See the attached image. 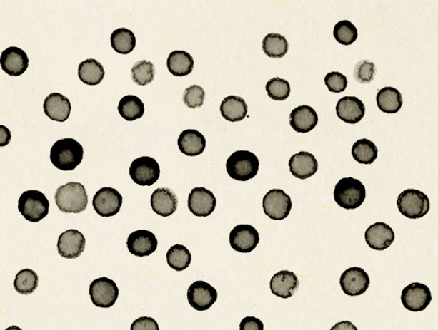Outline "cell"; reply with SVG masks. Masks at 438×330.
Masks as SVG:
<instances>
[{"label":"cell","mask_w":438,"mask_h":330,"mask_svg":"<svg viewBox=\"0 0 438 330\" xmlns=\"http://www.w3.org/2000/svg\"><path fill=\"white\" fill-rule=\"evenodd\" d=\"M19 210L26 220L37 223L49 215V201L42 192L30 190L20 195Z\"/></svg>","instance_id":"cell-5"},{"label":"cell","mask_w":438,"mask_h":330,"mask_svg":"<svg viewBox=\"0 0 438 330\" xmlns=\"http://www.w3.org/2000/svg\"><path fill=\"white\" fill-rule=\"evenodd\" d=\"M268 96L276 101H284L291 93V86L289 81L280 78H272L265 86Z\"/></svg>","instance_id":"cell-39"},{"label":"cell","mask_w":438,"mask_h":330,"mask_svg":"<svg viewBox=\"0 0 438 330\" xmlns=\"http://www.w3.org/2000/svg\"><path fill=\"white\" fill-rule=\"evenodd\" d=\"M331 330H358V329L349 321H343L332 326Z\"/></svg>","instance_id":"cell-46"},{"label":"cell","mask_w":438,"mask_h":330,"mask_svg":"<svg viewBox=\"0 0 438 330\" xmlns=\"http://www.w3.org/2000/svg\"><path fill=\"white\" fill-rule=\"evenodd\" d=\"M0 66L6 74L19 77L24 74L28 69V55L21 48L10 46L2 52L0 56Z\"/></svg>","instance_id":"cell-17"},{"label":"cell","mask_w":438,"mask_h":330,"mask_svg":"<svg viewBox=\"0 0 438 330\" xmlns=\"http://www.w3.org/2000/svg\"><path fill=\"white\" fill-rule=\"evenodd\" d=\"M154 212L162 217H169L176 212L178 200L174 191L168 188L156 189L151 197Z\"/></svg>","instance_id":"cell-24"},{"label":"cell","mask_w":438,"mask_h":330,"mask_svg":"<svg viewBox=\"0 0 438 330\" xmlns=\"http://www.w3.org/2000/svg\"><path fill=\"white\" fill-rule=\"evenodd\" d=\"M402 302L408 311H423L432 302L431 290L422 283H411L402 290Z\"/></svg>","instance_id":"cell-11"},{"label":"cell","mask_w":438,"mask_h":330,"mask_svg":"<svg viewBox=\"0 0 438 330\" xmlns=\"http://www.w3.org/2000/svg\"><path fill=\"white\" fill-rule=\"evenodd\" d=\"M167 67L169 73L175 77H185L194 70V60L186 51H172L168 57Z\"/></svg>","instance_id":"cell-29"},{"label":"cell","mask_w":438,"mask_h":330,"mask_svg":"<svg viewBox=\"0 0 438 330\" xmlns=\"http://www.w3.org/2000/svg\"><path fill=\"white\" fill-rule=\"evenodd\" d=\"M291 197L283 190L273 189L264 195L262 207L265 215L273 220L287 218L292 210Z\"/></svg>","instance_id":"cell-9"},{"label":"cell","mask_w":438,"mask_h":330,"mask_svg":"<svg viewBox=\"0 0 438 330\" xmlns=\"http://www.w3.org/2000/svg\"><path fill=\"white\" fill-rule=\"evenodd\" d=\"M218 299V292L209 283L198 280L192 283L188 290L189 305L198 311H207Z\"/></svg>","instance_id":"cell-12"},{"label":"cell","mask_w":438,"mask_h":330,"mask_svg":"<svg viewBox=\"0 0 438 330\" xmlns=\"http://www.w3.org/2000/svg\"><path fill=\"white\" fill-rule=\"evenodd\" d=\"M352 154L353 159L361 165H372L378 158V148L370 140L361 139L353 145Z\"/></svg>","instance_id":"cell-34"},{"label":"cell","mask_w":438,"mask_h":330,"mask_svg":"<svg viewBox=\"0 0 438 330\" xmlns=\"http://www.w3.org/2000/svg\"><path fill=\"white\" fill-rule=\"evenodd\" d=\"M154 75H156V68L151 61H139L133 66L132 78L137 86H145L153 83Z\"/></svg>","instance_id":"cell-37"},{"label":"cell","mask_w":438,"mask_h":330,"mask_svg":"<svg viewBox=\"0 0 438 330\" xmlns=\"http://www.w3.org/2000/svg\"><path fill=\"white\" fill-rule=\"evenodd\" d=\"M124 198L116 189L104 187L93 197V208L101 217H112L121 209Z\"/></svg>","instance_id":"cell-10"},{"label":"cell","mask_w":438,"mask_h":330,"mask_svg":"<svg viewBox=\"0 0 438 330\" xmlns=\"http://www.w3.org/2000/svg\"><path fill=\"white\" fill-rule=\"evenodd\" d=\"M376 101L379 110L387 115L399 112L404 104L401 92L393 87H384L379 90L377 93Z\"/></svg>","instance_id":"cell-27"},{"label":"cell","mask_w":438,"mask_h":330,"mask_svg":"<svg viewBox=\"0 0 438 330\" xmlns=\"http://www.w3.org/2000/svg\"><path fill=\"white\" fill-rule=\"evenodd\" d=\"M11 134L10 130L5 125H0V148L10 144Z\"/></svg>","instance_id":"cell-45"},{"label":"cell","mask_w":438,"mask_h":330,"mask_svg":"<svg viewBox=\"0 0 438 330\" xmlns=\"http://www.w3.org/2000/svg\"><path fill=\"white\" fill-rule=\"evenodd\" d=\"M334 36L341 45H352L358 38L357 28L349 20H342L334 26Z\"/></svg>","instance_id":"cell-38"},{"label":"cell","mask_w":438,"mask_h":330,"mask_svg":"<svg viewBox=\"0 0 438 330\" xmlns=\"http://www.w3.org/2000/svg\"><path fill=\"white\" fill-rule=\"evenodd\" d=\"M259 160L252 152L239 150L230 155L227 160V171L232 179L247 181L258 174Z\"/></svg>","instance_id":"cell-4"},{"label":"cell","mask_w":438,"mask_h":330,"mask_svg":"<svg viewBox=\"0 0 438 330\" xmlns=\"http://www.w3.org/2000/svg\"><path fill=\"white\" fill-rule=\"evenodd\" d=\"M397 206L399 212L409 219L424 217L430 210L427 195L416 189H407L399 194Z\"/></svg>","instance_id":"cell-6"},{"label":"cell","mask_w":438,"mask_h":330,"mask_svg":"<svg viewBox=\"0 0 438 330\" xmlns=\"http://www.w3.org/2000/svg\"><path fill=\"white\" fill-rule=\"evenodd\" d=\"M169 267L177 272L186 270L191 264V253L185 245L175 244L167 252Z\"/></svg>","instance_id":"cell-35"},{"label":"cell","mask_w":438,"mask_h":330,"mask_svg":"<svg viewBox=\"0 0 438 330\" xmlns=\"http://www.w3.org/2000/svg\"><path fill=\"white\" fill-rule=\"evenodd\" d=\"M229 242L237 252H252L259 242L258 230L250 225H238L230 232Z\"/></svg>","instance_id":"cell-14"},{"label":"cell","mask_w":438,"mask_h":330,"mask_svg":"<svg viewBox=\"0 0 438 330\" xmlns=\"http://www.w3.org/2000/svg\"><path fill=\"white\" fill-rule=\"evenodd\" d=\"M206 98V92L199 86H191L185 90L183 95L184 104L189 109L202 107Z\"/></svg>","instance_id":"cell-40"},{"label":"cell","mask_w":438,"mask_h":330,"mask_svg":"<svg viewBox=\"0 0 438 330\" xmlns=\"http://www.w3.org/2000/svg\"><path fill=\"white\" fill-rule=\"evenodd\" d=\"M342 291L347 296L357 297L366 293L369 288V274L360 267H350L340 277Z\"/></svg>","instance_id":"cell-13"},{"label":"cell","mask_w":438,"mask_h":330,"mask_svg":"<svg viewBox=\"0 0 438 330\" xmlns=\"http://www.w3.org/2000/svg\"><path fill=\"white\" fill-rule=\"evenodd\" d=\"M220 110L222 116L227 121L239 122L247 118L248 107L244 98L229 96L222 101Z\"/></svg>","instance_id":"cell-28"},{"label":"cell","mask_w":438,"mask_h":330,"mask_svg":"<svg viewBox=\"0 0 438 330\" xmlns=\"http://www.w3.org/2000/svg\"><path fill=\"white\" fill-rule=\"evenodd\" d=\"M5 330H23L22 329L19 328L16 326H11L10 328L6 329Z\"/></svg>","instance_id":"cell-47"},{"label":"cell","mask_w":438,"mask_h":330,"mask_svg":"<svg viewBox=\"0 0 438 330\" xmlns=\"http://www.w3.org/2000/svg\"><path fill=\"white\" fill-rule=\"evenodd\" d=\"M337 115L347 124H357L366 115V107L361 99L356 96H344L337 105Z\"/></svg>","instance_id":"cell-21"},{"label":"cell","mask_w":438,"mask_h":330,"mask_svg":"<svg viewBox=\"0 0 438 330\" xmlns=\"http://www.w3.org/2000/svg\"><path fill=\"white\" fill-rule=\"evenodd\" d=\"M131 330H160L159 324L151 317H140L134 321Z\"/></svg>","instance_id":"cell-43"},{"label":"cell","mask_w":438,"mask_h":330,"mask_svg":"<svg viewBox=\"0 0 438 330\" xmlns=\"http://www.w3.org/2000/svg\"><path fill=\"white\" fill-rule=\"evenodd\" d=\"M318 115L312 107L303 105L293 110L290 115V125L299 133H308L318 124Z\"/></svg>","instance_id":"cell-25"},{"label":"cell","mask_w":438,"mask_h":330,"mask_svg":"<svg viewBox=\"0 0 438 330\" xmlns=\"http://www.w3.org/2000/svg\"><path fill=\"white\" fill-rule=\"evenodd\" d=\"M119 290L116 283L108 277L93 280L89 286V296L98 308L108 309L115 305Z\"/></svg>","instance_id":"cell-7"},{"label":"cell","mask_w":438,"mask_h":330,"mask_svg":"<svg viewBox=\"0 0 438 330\" xmlns=\"http://www.w3.org/2000/svg\"><path fill=\"white\" fill-rule=\"evenodd\" d=\"M44 112L51 120L66 122L71 113V103L66 96L59 93H52L44 102Z\"/></svg>","instance_id":"cell-23"},{"label":"cell","mask_w":438,"mask_h":330,"mask_svg":"<svg viewBox=\"0 0 438 330\" xmlns=\"http://www.w3.org/2000/svg\"><path fill=\"white\" fill-rule=\"evenodd\" d=\"M262 49L272 59H282L287 54L289 43L282 34L270 33L262 41Z\"/></svg>","instance_id":"cell-33"},{"label":"cell","mask_w":438,"mask_h":330,"mask_svg":"<svg viewBox=\"0 0 438 330\" xmlns=\"http://www.w3.org/2000/svg\"><path fill=\"white\" fill-rule=\"evenodd\" d=\"M55 203L65 213H81L89 204V195L83 184L69 182L59 187L55 192Z\"/></svg>","instance_id":"cell-2"},{"label":"cell","mask_w":438,"mask_h":330,"mask_svg":"<svg viewBox=\"0 0 438 330\" xmlns=\"http://www.w3.org/2000/svg\"><path fill=\"white\" fill-rule=\"evenodd\" d=\"M38 276L34 270L23 269L16 274L14 280V287L20 294H31L38 287Z\"/></svg>","instance_id":"cell-36"},{"label":"cell","mask_w":438,"mask_h":330,"mask_svg":"<svg viewBox=\"0 0 438 330\" xmlns=\"http://www.w3.org/2000/svg\"><path fill=\"white\" fill-rule=\"evenodd\" d=\"M130 177L140 186H151L159 180L160 166L154 158L144 156L134 160L130 166Z\"/></svg>","instance_id":"cell-8"},{"label":"cell","mask_w":438,"mask_h":330,"mask_svg":"<svg viewBox=\"0 0 438 330\" xmlns=\"http://www.w3.org/2000/svg\"><path fill=\"white\" fill-rule=\"evenodd\" d=\"M376 74V66L369 60L359 61L354 68V78L359 83L367 84L373 81Z\"/></svg>","instance_id":"cell-41"},{"label":"cell","mask_w":438,"mask_h":330,"mask_svg":"<svg viewBox=\"0 0 438 330\" xmlns=\"http://www.w3.org/2000/svg\"><path fill=\"white\" fill-rule=\"evenodd\" d=\"M84 159V148L72 138L55 142L51 150L52 165L62 171H72L81 165Z\"/></svg>","instance_id":"cell-1"},{"label":"cell","mask_w":438,"mask_h":330,"mask_svg":"<svg viewBox=\"0 0 438 330\" xmlns=\"http://www.w3.org/2000/svg\"><path fill=\"white\" fill-rule=\"evenodd\" d=\"M159 245L156 236L149 230H140L131 233L127 240L128 250L136 257H149L156 252Z\"/></svg>","instance_id":"cell-18"},{"label":"cell","mask_w":438,"mask_h":330,"mask_svg":"<svg viewBox=\"0 0 438 330\" xmlns=\"http://www.w3.org/2000/svg\"><path fill=\"white\" fill-rule=\"evenodd\" d=\"M289 168L291 174L297 179L307 180L317 174L318 162L309 152L300 151L291 157Z\"/></svg>","instance_id":"cell-22"},{"label":"cell","mask_w":438,"mask_h":330,"mask_svg":"<svg viewBox=\"0 0 438 330\" xmlns=\"http://www.w3.org/2000/svg\"><path fill=\"white\" fill-rule=\"evenodd\" d=\"M78 76L84 84L95 86L104 81L105 71L102 64L97 60L89 59L79 64Z\"/></svg>","instance_id":"cell-30"},{"label":"cell","mask_w":438,"mask_h":330,"mask_svg":"<svg viewBox=\"0 0 438 330\" xmlns=\"http://www.w3.org/2000/svg\"><path fill=\"white\" fill-rule=\"evenodd\" d=\"M86 238L77 230H69L59 236L57 242L58 253L63 258L77 259L86 249Z\"/></svg>","instance_id":"cell-15"},{"label":"cell","mask_w":438,"mask_h":330,"mask_svg":"<svg viewBox=\"0 0 438 330\" xmlns=\"http://www.w3.org/2000/svg\"><path fill=\"white\" fill-rule=\"evenodd\" d=\"M325 84L329 92L342 93L347 89V78L339 72H331L325 77Z\"/></svg>","instance_id":"cell-42"},{"label":"cell","mask_w":438,"mask_h":330,"mask_svg":"<svg viewBox=\"0 0 438 330\" xmlns=\"http://www.w3.org/2000/svg\"><path fill=\"white\" fill-rule=\"evenodd\" d=\"M299 279L293 272L283 270L274 274L270 282L272 294L283 299H290L299 290Z\"/></svg>","instance_id":"cell-20"},{"label":"cell","mask_w":438,"mask_h":330,"mask_svg":"<svg viewBox=\"0 0 438 330\" xmlns=\"http://www.w3.org/2000/svg\"><path fill=\"white\" fill-rule=\"evenodd\" d=\"M217 205L215 195L203 187L191 190L189 195L188 207L192 215L197 217H207L214 212Z\"/></svg>","instance_id":"cell-16"},{"label":"cell","mask_w":438,"mask_h":330,"mask_svg":"<svg viewBox=\"0 0 438 330\" xmlns=\"http://www.w3.org/2000/svg\"><path fill=\"white\" fill-rule=\"evenodd\" d=\"M118 110L121 118L126 121H135L144 115V104L136 96H124L119 101Z\"/></svg>","instance_id":"cell-32"},{"label":"cell","mask_w":438,"mask_h":330,"mask_svg":"<svg viewBox=\"0 0 438 330\" xmlns=\"http://www.w3.org/2000/svg\"><path fill=\"white\" fill-rule=\"evenodd\" d=\"M334 197L341 208L355 210L363 205L366 200V187L359 180L344 177L335 185Z\"/></svg>","instance_id":"cell-3"},{"label":"cell","mask_w":438,"mask_h":330,"mask_svg":"<svg viewBox=\"0 0 438 330\" xmlns=\"http://www.w3.org/2000/svg\"><path fill=\"white\" fill-rule=\"evenodd\" d=\"M177 144L179 150L189 157L199 156L206 147V138L196 130H184L178 138Z\"/></svg>","instance_id":"cell-26"},{"label":"cell","mask_w":438,"mask_h":330,"mask_svg":"<svg viewBox=\"0 0 438 330\" xmlns=\"http://www.w3.org/2000/svg\"><path fill=\"white\" fill-rule=\"evenodd\" d=\"M239 330H264V325L259 318L247 316L239 324Z\"/></svg>","instance_id":"cell-44"},{"label":"cell","mask_w":438,"mask_h":330,"mask_svg":"<svg viewBox=\"0 0 438 330\" xmlns=\"http://www.w3.org/2000/svg\"><path fill=\"white\" fill-rule=\"evenodd\" d=\"M111 46L119 54H129L136 48V39L132 31L126 28L118 29L111 35Z\"/></svg>","instance_id":"cell-31"},{"label":"cell","mask_w":438,"mask_h":330,"mask_svg":"<svg viewBox=\"0 0 438 330\" xmlns=\"http://www.w3.org/2000/svg\"><path fill=\"white\" fill-rule=\"evenodd\" d=\"M367 245L374 250L387 249L395 241V233L389 225L378 222L371 225L364 233Z\"/></svg>","instance_id":"cell-19"}]
</instances>
